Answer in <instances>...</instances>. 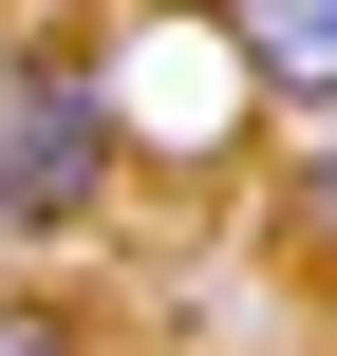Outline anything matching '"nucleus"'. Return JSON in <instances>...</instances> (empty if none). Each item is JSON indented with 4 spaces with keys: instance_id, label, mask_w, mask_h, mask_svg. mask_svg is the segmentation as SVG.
<instances>
[{
    "instance_id": "nucleus-2",
    "label": "nucleus",
    "mask_w": 337,
    "mask_h": 356,
    "mask_svg": "<svg viewBox=\"0 0 337 356\" xmlns=\"http://www.w3.org/2000/svg\"><path fill=\"white\" fill-rule=\"evenodd\" d=\"M206 38L263 113H337V0H206Z\"/></svg>"
},
{
    "instance_id": "nucleus-1",
    "label": "nucleus",
    "mask_w": 337,
    "mask_h": 356,
    "mask_svg": "<svg viewBox=\"0 0 337 356\" xmlns=\"http://www.w3.org/2000/svg\"><path fill=\"white\" fill-rule=\"evenodd\" d=\"M113 169H131V131H113L94 38H19L0 56V244H75L113 207Z\"/></svg>"
},
{
    "instance_id": "nucleus-3",
    "label": "nucleus",
    "mask_w": 337,
    "mask_h": 356,
    "mask_svg": "<svg viewBox=\"0 0 337 356\" xmlns=\"http://www.w3.org/2000/svg\"><path fill=\"white\" fill-rule=\"evenodd\" d=\"M0 356H94V319H75L56 282H0Z\"/></svg>"
},
{
    "instance_id": "nucleus-4",
    "label": "nucleus",
    "mask_w": 337,
    "mask_h": 356,
    "mask_svg": "<svg viewBox=\"0 0 337 356\" xmlns=\"http://www.w3.org/2000/svg\"><path fill=\"white\" fill-rule=\"evenodd\" d=\"M281 225H300V244H319V263H337V113H319V131H300V188H281Z\"/></svg>"
}]
</instances>
